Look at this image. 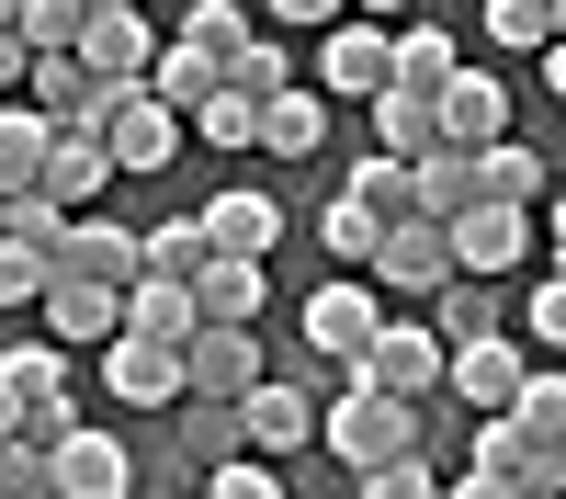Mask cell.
Listing matches in <instances>:
<instances>
[{
    "instance_id": "6da1fadb",
    "label": "cell",
    "mask_w": 566,
    "mask_h": 499,
    "mask_svg": "<svg viewBox=\"0 0 566 499\" xmlns=\"http://www.w3.org/2000/svg\"><path fill=\"white\" fill-rule=\"evenodd\" d=\"M317 443L340 454V477L397 466V454H419V408H408V397H374L363 375H340V397L317 408Z\"/></svg>"
},
{
    "instance_id": "7a4b0ae2",
    "label": "cell",
    "mask_w": 566,
    "mask_h": 499,
    "mask_svg": "<svg viewBox=\"0 0 566 499\" xmlns=\"http://www.w3.org/2000/svg\"><path fill=\"white\" fill-rule=\"evenodd\" d=\"M464 466H476V477H510L522 499H566V443H533L510 408H488V420L464 432Z\"/></svg>"
},
{
    "instance_id": "3957f363",
    "label": "cell",
    "mask_w": 566,
    "mask_h": 499,
    "mask_svg": "<svg viewBox=\"0 0 566 499\" xmlns=\"http://www.w3.org/2000/svg\"><path fill=\"white\" fill-rule=\"evenodd\" d=\"M363 284H374V295H408V306H431V295L453 284V239H442L431 216H397L386 239H374V261H363Z\"/></svg>"
},
{
    "instance_id": "277c9868",
    "label": "cell",
    "mask_w": 566,
    "mask_h": 499,
    "mask_svg": "<svg viewBox=\"0 0 566 499\" xmlns=\"http://www.w3.org/2000/svg\"><path fill=\"white\" fill-rule=\"evenodd\" d=\"M352 375H363L374 397L431 408V397H442V341H431V318H386V330L363 341V363H352Z\"/></svg>"
},
{
    "instance_id": "5b68a950",
    "label": "cell",
    "mask_w": 566,
    "mask_h": 499,
    "mask_svg": "<svg viewBox=\"0 0 566 499\" xmlns=\"http://www.w3.org/2000/svg\"><path fill=\"white\" fill-rule=\"evenodd\" d=\"M0 386H12L23 443H34V454L80 420V397H69V352H57V341H12V352H0Z\"/></svg>"
},
{
    "instance_id": "8992f818",
    "label": "cell",
    "mask_w": 566,
    "mask_h": 499,
    "mask_svg": "<svg viewBox=\"0 0 566 499\" xmlns=\"http://www.w3.org/2000/svg\"><path fill=\"white\" fill-rule=\"evenodd\" d=\"M442 239H453V272H464V284H510V272L533 261V216H522V205H464Z\"/></svg>"
},
{
    "instance_id": "52a82bcc",
    "label": "cell",
    "mask_w": 566,
    "mask_h": 499,
    "mask_svg": "<svg viewBox=\"0 0 566 499\" xmlns=\"http://www.w3.org/2000/svg\"><path fill=\"white\" fill-rule=\"evenodd\" d=\"M374 330H386V295H374L363 272H328V284L306 295V352H328L340 375L363 363V341H374Z\"/></svg>"
},
{
    "instance_id": "ba28073f",
    "label": "cell",
    "mask_w": 566,
    "mask_h": 499,
    "mask_svg": "<svg viewBox=\"0 0 566 499\" xmlns=\"http://www.w3.org/2000/svg\"><path fill=\"white\" fill-rule=\"evenodd\" d=\"M91 136H103V159H114V170H170V159H181V114L148 103V91H114Z\"/></svg>"
},
{
    "instance_id": "9c48e42d",
    "label": "cell",
    "mask_w": 566,
    "mask_h": 499,
    "mask_svg": "<svg viewBox=\"0 0 566 499\" xmlns=\"http://www.w3.org/2000/svg\"><path fill=\"white\" fill-rule=\"evenodd\" d=\"M45 477H57V499H125V488H136V454H125L114 432L69 420L57 443H45Z\"/></svg>"
},
{
    "instance_id": "30bf717a",
    "label": "cell",
    "mask_w": 566,
    "mask_h": 499,
    "mask_svg": "<svg viewBox=\"0 0 566 499\" xmlns=\"http://www.w3.org/2000/svg\"><path fill=\"white\" fill-rule=\"evenodd\" d=\"M306 443H317V397H306V386H283V375H261V386L239 397V454L283 466V454H306Z\"/></svg>"
},
{
    "instance_id": "8fae6325",
    "label": "cell",
    "mask_w": 566,
    "mask_h": 499,
    "mask_svg": "<svg viewBox=\"0 0 566 499\" xmlns=\"http://www.w3.org/2000/svg\"><path fill=\"white\" fill-rule=\"evenodd\" d=\"M45 272H57V284H103V295H125V284H136V227H114V216H69Z\"/></svg>"
},
{
    "instance_id": "7c38bea8",
    "label": "cell",
    "mask_w": 566,
    "mask_h": 499,
    "mask_svg": "<svg viewBox=\"0 0 566 499\" xmlns=\"http://www.w3.org/2000/svg\"><path fill=\"white\" fill-rule=\"evenodd\" d=\"M533 363H522V341L510 330H488V341H442V397H464L488 420V408H510V386H522Z\"/></svg>"
},
{
    "instance_id": "4fadbf2b",
    "label": "cell",
    "mask_w": 566,
    "mask_h": 499,
    "mask_svg": "<svg viewBox=\"0 0 566 499\" xmlns=\"http://www.w3.org/2000/svg\"><path fill=\"white\" fill-rule=\"evenodd\" d=\"M317 103H374V91H386V23H328V45H317Z\"/></svg>"
},
{
    "instance_id": "5bb4252c",
    "label": "cell",
    "mask_w": 566,
    "mask_h": 499,
    "mask_svg": "<svg viewBox=\"0 0 566 499\" xmlns=\"http://www.w3.org/2000/svg\"><path fill=\"white\" fill-rule=\"evenodd\" d=\"M69 58L103 80V91H136V80H148V58H159V23H148V12H91Z\"/></svg>"
},
{
    "instance_id": "9a60e30c",
    "label": "cell",
    "mask_w": 566,
    "mask_h": 499,
    "mask_svg": "<svg viewBox=\"0 0 566 499\" xmlns=\"http://www.w3.org/2000/svg\"><path fill=\"white\" fill-rule=\"evenodd\" d=\"M261 386V330H193L181 341V397H227L239 408Z\"/></svg>"
},
{
    "instance_id": "2e32d148",
    "label": "cell",
    "mask_w": 566,
    "mask_h": 499,
    "mask_svg": "<svg viewBox=\"0 0 566 499\" xmlns=\"http://www.w3.org/2000/svg\"><path fill=\"white\" fill-rule=\"evenodd\" d=\"M431 136H453V148L510 136V80H499V69H453V80L431 91Z\"/></svg>"
},
{
    "instance_id": "e0dca14e",
    "label": "cell",
    "mask_w": 566,
    "mask_h": 499,
    "mask_svg": "<svg viewBox=\"0 0 566 499\" xmlns=\"http://www.w3.org/2000/svg\"><path fill=\"white\" fill-rule=\"evenodd\" d=\"M103 181H114V159H103V136H91V125H57V136H45L34 194L57 205V216H91V205H103Z\"/></svg>"
},
{
    "instance_id": "ac0fdd59",
    "label": "cell",
    "mask_w": 566,
    "mask_h": 499,
    "mask_svg": "<svg viewBox=\"0 0 566 499\" xmlns=\"http://www.w3.org/2000/svg\"><path fill=\"white\" fill-rule=\"evenodd\" d=\"M103 386H114L125 408H170V397H181V341H136V330H114V341H103Z\"/></svg>"
},
{
    "instance_id": "d6986e66",
    "label": "cell",
    "mask_w": 566,
    "mask_h": 499,
    "mask_svg": "<svg viewBox=\"0 0 566 499\" xmlns=\"http://www.w3.org/2000/svg\"><path fill=\"white\" fill-rule=\"evenodd\" d=\"M261 261H239V250H216L205 272H193V330H261Z\"/></svg>"
},
{
    "instance_id": "ffe728a7",
    "label": "cell",
    "mask_w": 566,
    "mask_h": 499,
    "mask_svg": "<svg viewBox=\"0 0 566 499\" xmlns=\"http://www.w3.org/2000/svg\"><path fill=\"white\" fill-rule=\"evenodd\" d=\"M476 205H555V159L544 148H522V136H488L476 148Z\"/></svg>"
},
{
    "instance_id": "44dd1931",
    "label": "cell",
    "mask_w": 566,
    "mask_h": 499,
    "mask_svg": "<svg viewBox=\"0 0 566 499\" xmlns=\"http://www.w3.org/2000/svg\"><path fill=\"white\" fill-rule=\"evenodd\" d=\"M408 205L431 216V227H453L464 205H476V148H453V136H431V148L408 159Z\"/></svg>"
},
{
    "instance_id": "7402d4cb",
    "label": "cell",
    "mask_w": 566,
    "mask_h": 499,
    "mask_svg": "<svg viewBox=\"0 0 566 499\" xmlns=\"http://www.w3.org/2000/svg\"><path fill=\"white\" fill-rule=\"evenodd\" d=\"M23 103H34L45 125H103V103H114V91L91 80L80 58H34V69H23Z\"/></svg>"
},
{
    "instance_id": "603a6c76",
    "label": "cell",
    "mask_w": 566,
    "mask_h": 499,
    "mask_svg": "<svg viewBox=\"0 0 566 499\" xmlns=\"http://www.w3.org/2000/svg\"><path fill=\"white\" fill-rule=\"evenodd\" d=\"M250 148H261V159H317V148H328V103H317L306 80H295V91H272L261 125H250Z\"/></svg>"
},
{
    "instance_id": "cb8c5ba5",
    "label": "cell",
    "mask_w": 566,
    "mask_h": 499,
    "mask_svg": "<svg viewBox=\"0 0 566 499\" xmlns=\"http://www.w3.org/2000/svg\"><path fill=\"white\" fill-rule=\"evenodd\" d=\"M193 227H205L216 250H239V261H261V250L283 239V205H272V194H250V181H227V194H216V205H205Z\"/></svg>"
},
{
    "instance_id": "d4e9b609",
    "label": "cell",
    "mask_w": 566,
    "mask_h": 499,
    "mask_svg": "<svg viewBox=\"0 0 566 499\" xmlns=\"http://www.w3.org/2000/svg\"><path fill=\"white\" fill-rule=\"evenodd\" d=\"M34 306H45V341H57V352H69V341H114V295H103V284H57V272H45Z\"/></svg>"
},
{
    "instance_id": "484cf974",
    "label": "cell",
    "mask_w": 566,
    "mask_h": 499,
    "mask_svg": "<svg viewBox=\"0 0 566 499\" xmlns=\"http://www.w3.org/2000/svg\"><path fill=\"white\" fill-rule=\"evenodd\" d=\"M45 136H57V125H45V114L23 103V91H12V103H0V205H12V194H34V170H45Z\"/></svg>"
},
{
    "instance_id": "4316f807",
    "label": "cell",
    "mask_w": 566,
    "mask_h": 499,
    "mask_svg": "<svg viewBox=\"0 0 566 499\" xmlns=\"http://www.w3.org/2000/svg\"><path fill=\"white\" fill-rule=\"evenodd\" d=\"M250 34H261V23L239 12V0H193V12H181V34H170V45H193V58H205V69L227 80V58H250Z\"/></svg>"
},
{
    "instance_id": "83f0119b",
    "label": "cell",
    "mask_w": 566,
    "mask_h": 499,
    "mask_svg": "<svg viewBox=\"0 0 566 499\" xmlns=\"http://www.w3.org/2000/svg\"><path fill=\"white\" fill-rule=\"evenodd\" d=\"M216 261V239L193 216H170V227H136V272H159V284H193V272Z\"/></svg>"
},
{
    "instance_id": "f1b7e54d",
    "label": "cell",
    "mask_w": 566,
    "mask_h": 499,
    "mask_svg": "<svg viewBox=\"0 0 566 499\" xmlns=\"http://www.w3.org/2000/svg\"><path fill=\"white\" fill-rule=\"evenodd\" d=\"M340 205H363L374 227H397V216H419V205H408V159H374V148H363V159L340 170Z\"/></svg>"
},
{
    "instance_id": "f546056e",
    "label": "cell",
    "mask_w": 566,
    "mask_h": 499,
    "mask_svg": "<svg viewBox=\"0 0 566 499\" xmlns=\"http://www.w3.org/2000/svg\"><path fill=\"white\" fill-rule=\"evenodd\" d=\"M374 159H419L431 148V103H419V91H374Z\"/></svg>"
},
{
    "instance_id": "4dcf8cb0",
    "label": "cell",
    "mask_w": 566,
    "mask_h": 499,
    "mask_svg": "<svg viewBox=\"0 0 566 499\" xmlns=\"http://www.w3.org/2000/svg\"><path fill=\"white\" fill-rule=\"evenodd\" d=\"M499 330V284H464V272H453V284L431 295V341H488Z\"/></svg>"
},
{
    "instance_id": "1f68e13d",
    "label": "cell",
    "mask_w": 566,
    "mask_h": 499,
    "mask_svg": "<svg viewBox=\"0 0 566 499\" xmlns=\"http://www.w3.org/2000/svg\"><path fill=\"white\" fill-rule=\"evenodd\" d=\"M136 91H148V103H170V114H193L205 91H216V69L193 58V45H159V58H148V80H136Z\"/></svg>"
},
{
    "instance_id": "d6a6232c",
    "label": "cell",
    "mask_w": 566,
    "mask_h": 499,
    "mask_svg": "<svg viewBox=\"0 0 566 499\" xmlns=\"http://www.w3.org/2000/svg\"><path fill=\"white\" fill-rule=\"evenodd\" d=\"M80 23H91V0H23V12H12L23 58H69V45H80Z\"/></svg>"
},
{
    "instance_id": "836d02e7",
    "label": "cell",
    "mask_w": 566,
    "mask_h": 499,
    "mask_svg": "<svg viewBox=\"0 0 566 499\" xmlns=\"http://www.w3.org/2000/svg\"><path fill=\"white\" fill-rule=\"evenodd\" d=\"M510 420H522L533 443H566V375H555V363H533V375L510 386Z\"/></svg>"
},
{
    "instance_id": "e575fe53",
    "label": "cell",
    "mask_w": 566,
    "mask_h": 499,
    "mask_svg": "<svg viewBox=\"0 0 566 499\" xmlns=\"http://www.w3.org/2000/svg\"><path fill=\"white\" fill-rule=\"evenodd\" d=\"M317 239H328V272H363V261H374V239H386V227H374L363 205H340V194H328V216H317Z\"/></svg>"
},
{
    "instance_id": "d590c367",
    "label": "cell",
    "mask_w": 566,
    "mask_h": 499,
    "mask_svg": "<svg viewBox=\"0 0 566 499\" xmlns=\"http://www.w3.org/2000/svg\"><path fill=\"white\" fill-rule=\"evenodd\" d=\"M216 91H250V103H272V91H295V58H283L272 34H250V58H227Z\"/></svg>"
},
{
    "instance_id": "8d00e7d4",
    "label": "cell",
    "mask_w": 566,
    "mask_h": 499,
    "mask_svg": "<svg viewBox=\"0 0 566 499\" xmlns=\"http://www.w3.org/2000/svg\"><path fill=\"white\" fill-rule=\"evenodd\" d=\"M352 499H442V466L431 454H397V466H363Z\"/></svg>"
},
{
    "instance_id": "74e56055",
    "label": "cell",
    "mask_w": 566,
    "mask_h": 499,
    "mask_svg": "<svg viewBox=\"0 0 566 499\" xmlns=\"http://www.w3.org/2000/svg\"><path fill=\"white\" fill-rule=\"evenodd\" d=\"M488 34L510 58H533V45H555V0H488Z\"/></svg>"
},
{
    "instance_id": "f35d334b",
    "label": "cell",
    "mask_w": 566,
    "mask_h": 499,
    "mask_svg": "<svg viewBox=\"0 0 566 499\" xmlns=\"http://www.w3.org/2000/svg\"><path fill=\"white\" fill-rule=\"evenodd\" d=\"M205 499H283V466H261V454H227V466H205Z\"/></svg>"
},
{
    "instance_id": "ab89813d",
    "label": "cell",
    "mask_w": 566,
    "mask_h": 499,
    "mask_svg": "<svg viewBox=\"0 0 566 499\" xmlns=\"http://www.w3.org/2000/svg\"><path fill=\"white\" fill-rule=\"evenodd\" d=\"M193 125L216 136V148H250V125H261V103H250V91H205V103H193Z\"/></svg>"
},
{
    "instance_id": "60d3db41",
    "label": "cell",
    "mask_w": 566,
    "mask_h": 499,
    "mask_svg": "<svg viewBox=\"0 0 566 499\" xmlns=\"http://www.w3.org/2000/svg\"><path fill=\"white\" fill-rule=\"evenodd\" d=\"M522 341H533V352L566 341V284H555V272H533V295H522Z\"/></svg>"
},
{
    "instance_id": "b9f144b4",
    "label": "cell",
    "mask_w": 566,
    "mask_h": 499,
    "mask_svg": "<svg viewBox=\"0 0 566 499\" xmlns=\"http://www.w3.org/2000/svg\"><path fill=\"white\" fill-rule=\"evenodd\" d=\"M0 499H57V477H45L34 443H0Z\"/></svg>"
},
{
    "instance_id": "7bdbcfd3",
    "label": "cell",
    "mask_w": 566,
    "mask_h": 499,
    "mask_svg": "<svg viewBox=\"0 0 566 499\" xmlns=\"http://www.w3.org/2000/svg\"><path fill=\"white\" fill-rule=\"evenodd\" d=\"M34 295H45V261L0 239V306H34Z\"/></svg>"
},
{
    "instance_id": "ee69618b",
    "label": "cell",
    "mask_w": 566,
    "mask_h": 499,
    "mask_svg": "<svg viewBox=\"0 0 566 499\" xmlns=\"http://www.w3.org/2000/svg\"><path fill=\"white\" fill-rule=\"evenodd\" d=\"M442 499H522L510 477H476V466H442Z\"/></svg>"
},
{
    "instance_id": "f6af8a7d",
    "label": "cell",
    "mask_w": 566,
    "mask_h": 499,
    "mask_svg": "<svg viewBox=\"0 0 566 499\" xmlns=\"http://www.w3.org/2000/svg\"><path fill=\"white\" fill-rule=\"evenodd\" d=\"M261 12H272V23H317V34H328V23L352 12V0H261Z\"/></svg>"
},
{
    "instance_id": "bcb514c9",
    "label": "cell",
    "mask_w": 566,
    "mask_h": 499,
    "mask_svg": "<svg viewBox=\"0 0 566 499\" xmlns=\"http://www.w3.org/2000/svg\"><path fill=\"white\" fill-rule=\"evenodd\" d=\"M23 69H34V58H23V34H0V103L23 91Z\"/></svg>"
},
{
    "instance_id": "7dc6e473",
    "label": "cell",
    "mask_w": 566,
    "mask_h": 499,
    "mask_svg": "<svg viewBox=\"0 0 566 499\" xmlns=\"http://www.w3.org/2000/svg\"><path fill=\"white\" fill-rule=\"evenodd\" d=\"M0 443H23V408H12V386H0Z\"/></svg>"
},
{
    "instance_id": "c3c4849f",
    "label": "cell",
    "mask_w": 566,
    "mask_h": 499,
    "mask_svg": "<svg viewBox=\"0 0 566 499\" xmlns=\"http://www.w3.org/2000/svg\"><path fill=\"white\" fill-rule=\"evenodd\" d=\"M91 12H148V0H91Z\"/></svg>"
},
{
    "instance_id": "681fc988",
    "label": "cell",
    "mask_w": 566,
    "mask_h": 499,
    "mask_svg": "<svg viewBox=\"0 0 566 499\" xmlns=\"http://www.w3.org/2000/svg\"><path fill=\"white\" fill-rule=\"evenodd\" d=\"M12 12H23V0H0V34H12Z\"/></svg>"
},
{
    "instance_id": "f907efd6",
    "label": "cell",
    "mask_w": 566,
    "mask_h": 499,
    "mask_svg": "<svg viewBox=\"0 0 566 499\" xmlns=\"http://www.w3.org/2000/svg\"><path fill=\"white\" fill-rule=\"evenodd\" d=\"M125 499H148V488H125Z\"/></svg>"
},
{
    "instance_id": "816d5d0a",
    "label": "cell",
    "mask_w": 566,
    "mask_h": 499,
    "mask_svg": "<svg viewBox=\"0 0 566 499\" xmlns=\"http://www.w3.org/2000/svg\"><path fill=\"white\" fill-rule=\"evenodd\" d=\"M181 499H205V488H181Z\"/></svg>"
}]
</instances>
